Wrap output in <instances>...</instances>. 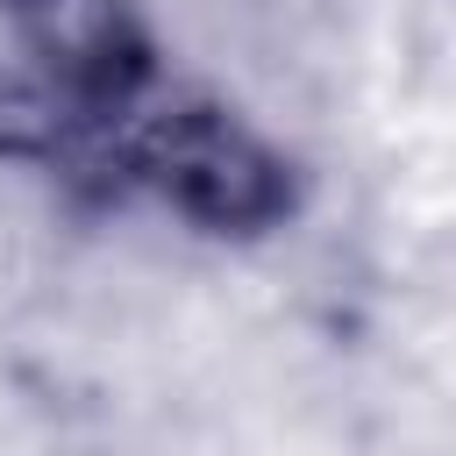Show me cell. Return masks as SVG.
<instances>
[{
  "mask_svg": "<svg viewBox=\"0 0 456 456\" xmlns=\"http://www.w3.org/2000/svg\"><path fill=\"white\" fill-rule=\"evenodd\" d=\"M135 178L207 235H264L292 214V164L228 107L178 100L135 135Z\"/></svg>",
  "mask_w": 456,
  "mask_h": 456,
  "instance_id": "cell-1",
  "label": "cell"
},
{
  "mask_svg": "<svg viewBox=\"0 0 456 456\" xmlns=\"http://www.w3.org/2000/svg\"><path fill=\"white\" fill-rule=\"evenodd\" d=\"M7 7H28V14H36V7H43V0H7Z\"/></svg>",
  "mask_w": 456,
  "mask_h": 456,
  "instance_id": "cell-2",
  "label": "cell"
}]
</instances>
